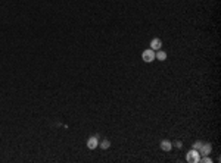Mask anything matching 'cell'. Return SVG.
<instances>
[{"label": "cell", "mask_w": 221, "mask_h": 163, "mask_svg": "<svg viewBox=\"0 0 221 163\" xmlns=\"http://www.w3.org/2000/svg\"><path fill=\"white\" fill-rule=\"evenodd\" d=\"M186 160L189 163H199V160H201V154H199V151L198 150H190L189 153H187L186 156Z\"/></svg>", "instance_id": "1"}, {"label": "cell", "mask_w": 221, "mask_h": 163, "mask_svg": "<svg viewBox=\"0 0 221 163\" xmlns=\"http://www.w3.org/2000/svg\"><path fill=\"white\" fill-rule=\"evenodd\" d=\"M142 57H143V60L145 62H152L153 59H155V50H152V49H148V50H145L143 52V54H142Z\"/></svg>", "instance_id": "2"}, {"label": "cell", "mask_w": 221, "mask_h": 163, "mask_svg": "<svg viewBox=\"0 0 221 163\" xmlns=\"http://www.w3.org/2000/svg\"><path fill=\"white\" fill-rule=\"evenodd\" d=\"M97 145H99V143H97V135H94V137H90V138L87 140V147H88L90 150H94Z\"/></svg>", "instance_id": "3"}, {"label": "cell", "mask_w": 221, "mask_h": 163, "mask_svg": "<svg viewBox=\"0 0 221 163\" xmlns=\"http://www.w3.org/2000/svg\"><path fill=\"white\" fill-rule=\"evenodd\" d=\"M151 47H152V50H161L162 41H161L159 38H153L152 41H151Z\"/></svg>", "instance_id": "4"}, {"label": "cell", "mask_w": 221, "mask_h": 163, "mask_svg": "<svg viewBox=\"0 0 221 163\" xmlns=\"http://www.w3.org/2000/svg\"><path fill=\"white\" fill-rule=\"evenodd\" d=\"M161 148H162L164 151H170L171 148H172L171 141H168V140H164V141H161Z\"/></svg>", "instance_id": "5"}, {"label": "cell", "mask_w": 221, "mask_h": 163, "mask_svg": "<svg viewBox=\"0 0 221 163\" xmlns=\"http://www.w3.org/2000/svg\"><path fill=\"white\" fill-rule=\"evenodd\" d=\"M211 148H212L211 144H202V147H201V151H199V153H201V154H204V156H206V154H209V153H211Z\"/></svg>", "instance_id": "6"}, {"label": "cell", "mask_w": 221, "mask_h": 163, "mask_svg": "<svg viewBox=\"0 0 221 163\" xmlns=\"http://www.w3.org/2000/svg\"><path fill=\"white\" fill-rule=\"evenodd\" d=\"M155 59H158V60H165V59H167V53L162 52V50H158V53H155Z\"/></svg>", "instance_id": "7"}, {"label": "cell", "mask_w": 221, "mask_h": 163, "mask_svg": "<svg viewBox=\"0 0 221 163\" xmlns=\"http://www.w3.org/2000/svg\"><path fill=\"white\" fill-rule=\"evenodd\" d=\"M109 145H111V143H109V141H108V140H103L102 143H100V147H102L103 150H106V148H108V147H109Z\"/></svg>", "instance_id": "8"}, {"label": "cell", "mask_w": 221, "mask_h": 163, "mask_svg": "<svg viewBox=\"0 0 221 163\" xmlns=\"http://www.w3.org/2000/svg\"><path fill=\"white\" fill-rule=\"evenodd\" d=\"M202 144H204V143H201V141H196V143L193 144V148H195V150H201Z\"/></svg>", "instance_id": "9"}, {"label": "cell", "mask_w": 221, "mask_h": 163, "mask_svg": "<svg viewBox=\"0 0 221 163\" xmlns=\"http://www.w3.org/2000/svg\"><path fill=\"white\" fill-rule=\"evenodd\" d=\"M199 162H202V163H211V162H212V160H211L209 157H202V159H201Z\"/></svg>", "instance_id": "10"}, {"label": "cell", "mask_w": 221, "mask_h": 163, "mask_svg": "<svg viewBox=\"0 0 221 163\" xmlns=\"http://www.w3.org/2000/svg\"><path fill=\"white\" fill-rule=\"evenodd\" d=\"M181 145H183V144H181V143H180V141H177V143H175V147H178V148H180V147H181Z\"/></svg>", "instance_id": "11"}]
</instances>
